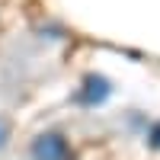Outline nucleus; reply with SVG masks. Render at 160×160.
<instances>
[{"label": "nucleus", "mask_w": 160, "mask_h": 160, "mask_svg": "<svg viewBox=\"0 0 160 160\" xmlns=\"http://www.w3.org/2000/svg\"><path fill=\"white\" fill-rule=\"evenodd\" d=\"M32 160H74L71 144L58 131H45L32 141Z\"/></svg>", "instance_id": "obj_1"}, {"label": "nucleus", "mask_w": 160, "mask_h": 160, "mask_svg": "<svg viewBox=\"0 0 160 160\" xmlns=\"http://www.w3.org/2000/svg\"><path fill=\"white\" fill-rule=\"evenodd\" d=\"M109 96V83L102 77H87V90L80 93V102H102Z\"/></svg>", "instance_id": "obj_2"}, {"label": "nucleus", "mask_w": 160, "mask_h": 160, "mask_svg": "<svg viewBox=\"0 0 160 160\" xmlns=\"http://www.w3.org/2000/svg\"><path fill=\"white\" fill-rule=\"evenodd\" d=\"M151 144H154V148H160V122L151 128Z\"/></svg>", "instance_id": "obj_3"}, {"label": "nucleus", "mask_w": 160, "mask_h": 160, "mask_svg": "<svg viewBox=\"0 0 160 160\" xmlns=\"http://www.w3.org/2000/svg\"><path fill=\"white\" fill-rule=\"evenodd\" d=\"M7 141V128H3V122H0V144Z\"/></svg>", "instance_id": "obj_4"}]
</instances>
